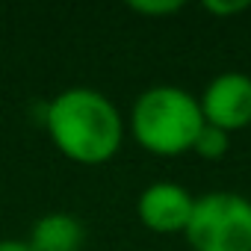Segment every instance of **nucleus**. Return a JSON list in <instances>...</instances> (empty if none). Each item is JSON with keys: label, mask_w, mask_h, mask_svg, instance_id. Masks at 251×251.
Returning <instances> with one entry per match:
<instances>
[{"label": "nucleus", "mask_w": 251, "mask_h": 251, "mask_svg": "<svg viewBox=\"0 0 251 251\" xmlns=\"http://www.w3.org/2000/svg\"><path fill=\"white\" fill-rule=\"evenodd\" d=\"M198 106L207 124L227 133L251 124V77L242 71L216 74L198 95Z\"/></svg>", "instance_id": "4"}, {"label": "nucleus", "mask_w": 251, "mask_h": 251, "mask_svg": "<svg viewBox=\"0 0 251 251\" xmlns=\"http://www.w3.org/2000/svg\"><path fill=\"white\" fill-rule=\"evenodd\" d=\"M86 242V227L77 216L71 213H45L30 236H27V245L33 251H80Z\"/></svg>", "instance_id": "6"}, {"label": "nucleus", "mask_w": 251, "mask_h": 251, "mask_svg": "<svg viewBox=\"0 0 251 251\" xmlns=\"http://www.w3.org/2000/svg\"><path fill=\"white\" fill-rule=\"evenodd\" d=\"M227 148H230V133L222 130V127H213V124L204 121L201 130H198V136H195L192 151H195L198 157H204V160H222V157L227 154Z\"/></svg>", "instance_id": "7"}, {"label": "nucleus", "mask_w": 251, "mask_h": 251, "mask_svg": "<svg viewBox=\"0 0 251 251\" xmlns=\"http://www.w3.org/2000/svg\"><path fill=\"white\" fill-rule=\"evenodd\" d=\"M130 9L136 15L160 18V15H175L183 9V0H130Z\"/></svg>", "instance_id": "8"}, {"label": "nucleus", "mask_w": 251, "mask_h": 251, "mask_svg": "<svg viewBox=\"0 0 251 251\" xmlns=\"http://www.w3.org/2000/svg\"><path fill=\"white\" fill-rule=\"evenodd\" d=\"M0 251H33L27 239H0Z\"/></svg>", "instance_id": "10"}, {"label": "nucleus", "mask_w": 251, "mask_h": 251, "mask_svg": "<svg viewBox=\"0 0 251 251\" xmlns=\"http://www.w3.org/2000/svg\"><path fill=\"white\" fill-rule=\"evenodd\" d=\"M204 124L198 98L183 86L160 83L145 89L130 106L133 139L160 157H177L192 151L195 136Z\"/></svg>", "instance_id": "2"}, {"label": "nucleus", "mask_w": 251, "mask_h": 251, "mask_svg": "<svg viewBox=\"0 0 251 251\" xmlns=\"http://www.w3.org/2000/svg\"><path fill=\"white\" fill-rule=\"evenodd\" d=\"M248 201H251V195H248Z\"/></svg>", "instance_id": "11"}, {"label": "nucleus", "mask_w": 251, "mask_h": 251, "mask_svg": "<svg viewBox=\"0 0 251 251\" xmlns=\"http://www.w3.org/2000/svg\"><path fill=\"white\" fill-rule=\"evenodd\" d=\"M45 130L68 160L100 166L121 148L124 118L103 92L92 86H68L45 106Z\"/></svg>", "instance_id": "1"}, {"label": "nucleus", "mask_w": 251, "mask_h": 251, "mask_svg": "<svg viewBox=\"0 0 251 251\" xmlns=\"http://www.w3.org/2000/svg\"><path fill=\"white\" fill-rule=\"evenodd\" d=\"M251 6V0H204V9L210 15H219V18H227V15H239Z\"/></svg>", "instance_id": "9"}, {"label": "nucleus", "mask_w": 251, "mask_h": 251, "mask_svg": "<svg viewBox=\"0 0 251 251\" xmlns=\"http://www.w3.org/2000/svg\"><path fill=\"white\" fill-rule=\"evenodd\" d=\"M183 239L192 251H251V201L227 189L198 195Z\"/></svg>", "instance_id": "3"}, {"label": "nucleus", "mask_w": 251, "mask_h": 251, "mask_svg": "<svg viewBox=\"0 0 251 251\" xmlns=\"http://www.w3.org/2000/svg\"><path fill=\"white\" fill-rule=\"evenodd\" d=\"M192 207L195 195L175 180H154L136 198V216L154 233H183Z\"/></svg>", "instance_id": "5"}]
</instances>
